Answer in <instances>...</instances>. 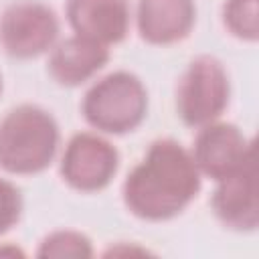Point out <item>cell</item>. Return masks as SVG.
<instances>
[{
  "label": "cell",
  "instance_id": "cell-1",
  "mask_svg": "<svg viewBox=\"0 0 259 259\" xmlns=\"http://www.w3.org/2000/svg\"><path fill=\"white\" fill-rule=\"evenodd\" d=\"M200 192V172L176 140H156L123 180V204L142 221H168Z\"/></svg>",
  "mask_w": 259,
  "mask_h": 259
},
{
  "label": "cell",
  "instance_id": "cell-2",
  "mask_svg": "<svg viewBox=\"0 0 259 259\" xmlns=\"http://www.w3.org/2000/svg\"><path fill=\"white\" fill-rule=\"evenodd\" d=\"M59 148L55 117L30 103L10 109L0 121V168L10 174L47 170Z\"/></svg>",
  "mask_w": 259,
  "mask_h": 259
},
{
  "label": "cell",
  "instance_id": "cell-3",
  "mask_svg": "<svg viewBox=\"0 0 259 259\" xmlns=\"http://www.w3.org/2000/svg\"><path fill=\"white\" fill-rule=\"evenodd\" d=\"M85 121L103 134L121 136L134 132L148 113V91L138 75L113 71L95 81L83 97Z\"/></svg>",
  "mask_w": 259,
  "mask_h": 259
},
{
  "label": "cell",
  "instance_id": "cell-4",
  "mask_svg": "<svg viewBox=\"0 0 259 259\" xmlns=\"http://www.w3.org/2000/svg\"><path fill=\"white\" fill-rule=\"evenodd\" d=\"M229 95L231 85L223 63L210 55H200L188 65L178 81V117L190 127L217 121L229 105Z\"/></svg>",
  "mask_w": 259,
  "mask_h": 259
},
{
  "label": "cell",
  "instance_id": "cell-5",
  "mask_svg": "<svg viewBox=\"0 0 259 259\" xmlns=\"http://www.w3.org/2000/svg\"><path fill=\"white\" fill-rule=\"evenodd\" d=\"M59 18L47 4L34 0L12 2L0 16V42L12 59H34L53 49Z\"/></svg>",
  "mask_w": 259,
  "mask_h": 259
},
{
  "label": "cell",
  "instance_id": "cell-6",
  "mask_svg": "<svg viewBox=\"0 0 259 259\" xmlns=\"http://www.w3.org/2000/svg\"><path fill=\"white\" fill-rule=\"evenodd\" d=\"M119 168V154L111 142L97 134H75L61 158L63 180L81 192H97L109 186Z\"/></svg>",
  "mask_w": 259,
  "mask_h": 259
},
{
  "label": "cell",
  "instance_id": "cell-7",
  "mask_svg": "<svg viewBox=\"0 0 259 259\" xmlns=\"http://www.w3.org/2000/svg\"><path fill=\"white\" fill-rule=\"evenodd\" d=\"M190 156L200 174L221 180L253 160L255 150L253 142L247 140L237 125L227 121H210L200 125Z\"/></svg>",
  "mask_w": 259,
  "mask_h": 259
},
{
  "label": "cell",
  "instance_id": "cell-8",
  "mask_svg": "<svg viewBox=\"0 0 259 259\" xmlns=\"http://www.w3.org/2000/svg\"><path fill=\"white\" fill-rule=\"evenodd\" d=\"M255 158L237 172L217 180L210 206L217 219L233 231H255L259 225Z\"/></svg>",
  "mask_w": 259,
  "mask_h": 259
},
{
  "label": "cell",
  "instance_id": "cell-9",
  "mask_svg": "<svg viewBox=\"0 0 259 259\" xmlns=\"http://www.w3.org/2000/svg\"><path fill=\"white\" fill-rule=\"evenodd\" d=\"M65 14L75 34L105 47L121 42L130 30L127 0H67Z\"/></svg>",
  "mask_w": 259,
  "mask_h": 259
},
{
  "label": "cell",
  "instance_id": "cell-10",
  "mask_svg": "<svg viewBox=\"0 0 259 259\" xmlns=\"http://www.w3.org/2000/svg\"><path fill=\"white\" fill-rule=\"evenodd\" d=\"M138 32L150 45H174L184 40L194 22V0H140Z\"/></svg>",
  "mask_w": 259,
  "mask_h": 259
},
{
  "label": "cell",
  "instance_id": "cell-11",
  "mask_svg": "<svg viewBox=\"0 0 259 259\" xmlns=\"http://www.w3.org/2000/svg\"><path fill=\"white\" fill-rule=\"evenodd\" d=\"M109 61V49L101 42L73 34L61 40L49 57V75L63 87H77L99 73Z\"/></svg>",
  "mask_w": 259,
  "mask_h": 259
},
{
  "label": "cell",
  "instance_id": "cell-12",
  "mask_svg": "<svg viewBox=\"0 0 259 259\" xmlns=\"http://www.w3.org/2000/svg\"><path fill=\"white\" fill-rule=\"evenodd\" d=\"M223 22L233 36L255 42L259 38L257 0H227L223 6Z\"/></svg>",
  "mask_w": 259,
  "mask_h": 259
},
{
  "label": "cell",
  "instance_id": "cell-13",
  "mask_svg": "<svg viewBox=\"0 0 259 259\" xmlns=\"http://www.w3.org/2000/svg\"><path fill=\"white\" fill-rule=\"evenodd\" d=\"M38 257H93V245L87 235L79 231H55L47 235L36 251Z\"/></svg>",
  "mask_w": 259,
  "mask_h": 259
},
{
  "label": "cell",
  "instance_id": "cell-14",
  "mask_svg": "<svg viewBox=\"0 0 259 259\" xmlns=\"http://www.w3.org/2000/svg\"><path fill=\"white\" fill-rule=\"evenodd\" d=\"M22 214V194L6 178H0V237L8 233Z\"/></svg>",
  "mask_w": 259,
  "mask_h": 259
},
{
  "label": "cell",
  "instance_id": "cell-15",
  "mask_svg": "<svg viewBox=\"0 0 259 259\" xmlns=\"http://www.w3.org/2000/svg\"><path fill=\"white\" fill-rule=\"evenodd\" d=\"M0 93H2V77H0Z\"/></svg>",
  "mask_w": 259,
  "mask_h": 259
}]
</instances>
